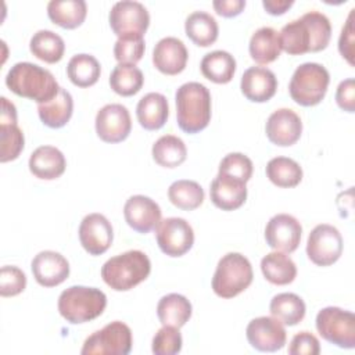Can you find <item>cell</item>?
Instances as JSON below:
<instances>
[{"mask_svg": "<svg viewBox=\"0 0 355 355\" xmlns=\"http://www.w3.org/2000/svg\"><path fill=\"white\" fill-rule=\"evenodd\" d=\"M182 334L178 327L162 326L153 337L151 351L155 355H175L182 349Z\"/></svg>", "mask_w": 355, "mask_h": 355, "instance_id": "cell-42", "label": "cell"}, {"mask_svg": "<svg viewBox=\"0 0 355 355\" xmlns=\"http://www.w3.org/2000/svg\"><path fill=\"white\" fill-rule=\"evenodd\" d=\"M143 83V72L135 64H118L110 75L111 89L123 97H129L140 92Z\"/></svg>", "mask_w": 355, "mask_h": 355, "instance_id": "cell-37", "label": "cell"}, {"mask_svg": "<svg viewBox=\"0 0 355 355\" xmlns=\"http://www.w3.org/2000/svg\"><path fill=\"white\" fill-rule=\"evenodd\" d=\"M0 125H17V108L7 97H1Z\"/></svg>", "mask_w": 355, "mask_h": 355, "instance_id": "cell-48", "label": "cell"}, {"mask_svg": "<svg viewBox=\"0 0 355 355\" xmlns=\"http://www.w3.org/2000/svg\"><path fill=\"white\" fill-rule=\"evenodd\" d=\"M191 304L190 301L178 293H171L164 295L157 304V316L162 326L182 327L191 318Z\"/></svg>", "mask_w": 355, "mask_h": 355, "instance_id": "cell-27", "label": "cell"}, {"mask_svg": "<svg viewBox=\"0 0 355 355\" xmlns=\"http://www.w3.org/2000/svg\"><path fill=\"white\" fill-rule=\"evenodd\" d=\"M150 272V258L140 250H129L105 261L101 277L112 290L128 291L144 282Z\"/></svg>", "mask_w": 355, "mask_h": 355, "instance_id": "cell-4", "label": "cell"}, {"mask_svg": "<svg viewBox=\"0 0 355 355\" xmlns=\"http://www.w3.org/2000/svg\"><path fill=\"white\" fill-rule=\"evenodd\" d=\"M153 158L164 168H176L182 165L187 157V148L183 140L173 135L161 136L153 144Z\"/></svg>", "mask_w": 355, "mask_h": 355, "instance_id": "cell-35", "label": "cell"}, {"mask_svg": "<svg viewBox=\"0 0 355 355\" xmlns=\"http://www.w3.org/2000/svg\"><path fill=\"white\" fill-rule=\"evenodd\" d=\"M329 83V71L322 64L304 62L295 68L288 85V92L297 104L312 107L323 100Z\"/></svg>", "mask_w": 355, "mask_h": 355, "instance_id": "cell-7", "label": "cell"}, {"mask_svg": "<svg viewBox=\"0 0 355 355\" xmlns=\"http://www.w3.org/2000/svg\"><path fill=\"white\" fill-rule=\"evenodd\" d=\"M155 237L159 250L169 257L184 255L194 243L191 225L183 218H166L155 229Z\"/></svg>", "mask_w": 355, "mask_h": 355, "instance_id": "cell-11", "label": "cell"}, {"mask_svg": "<svg viewBox=\"0 0 355 355\" xmlns=\"http://www.w3.org/2000/svg\"><path fill=\"white\" fill-rule=\"evenodd\" d=\"M136 116L139 123L147 130H157L162 128L169 116V104L161 93H147L143 96L136 107Z\"/></svg>", "mask_w": 355, "mask_h": 355, "instance_id": "cell-24", "label": "cell"}, {"mask_svg": "<svg viewBox=\"0 0 355 355\" xmlns=\"http://www.w3.org/2000/svg\"><path fill=\"white\" fill-rule=\"evenodd\" d=\"M245 336L252 348L261 352H275L284 347L287 333L283 323L275 316L252 319L245 329Z\"/></svg>", "mask_w": 355, "mask_h": 355, "instance_id": "cell-13", "label": "cell"}, {"mask_svg": "<svg viewBox=\"0 0 355 355\" xmlns=\"http://www.w3.org/2000/svg\"><path fill=\"white\" fill-rule=\"evenodd\" d=\"M240 89L250 101L265 103L275 96L277 79L275 73L265 67H250L241 76Z\"/></svg>", "mask_w": 355, "mask_h": 355, "instance_id": "cell-21", "label": "cell"}, {"mask_svg": "<svg viewBox=\"0 0 355 355\" xmlns=\"http://www.w3.org/2000/svg\"><path fill=\"white\" fill-rule=\"evenodd\" d=\"M161 215L159 205L147 196H132L123 205L125 220L137 233L155 230L161 222Z\"/></svg>", "mask_w": 355, "mask_h": 355, "instance_id": "cell-17", "label": "cell"}, {"mask_svg": "<svg viewBox=\"0 0 355 355\" xmlns=\"http://www.w3.org/2000/svg\"><path fill=\"white\" fill-rule=\"evenodd\" d=\"M212 6L216 14L230 18V17L239 15L244 10L245 1L244 0H215Z\"/></svg>", "mask_w": 355, "mask_h": 355, "instance_id": "cell-47", "label": "cell"}, {"mask_svg": "<svg viewBox=\"0 0 355 355\" xmlns=\"http://www.w3.org/2000/svg\"><path fill=\"white\" fill-rule=\"evenodd\" d=\"M204 196L202 187L197 182L187 179L173 182L168 189L169 201L183 211L198 208L204 201Z\"/></svg>", "mask_w": 355, "mask_h": 355, "instance_id": "cell-38", "label": "cell"}, {"mask_svg": "<svg viewBox=\"0 0 355 355\" xmlns=\"http://www.w3.org/2000/svg\"><path fill=\"white\" fill-rule=\"evenodd\" d=\"M331 37L329 18L319 11H308L301 18L286 24L279 32L280 46L290 55L324 50Z\"/></svg>", "mask_w": 355, "mask_h": 355, "instance_id": "cell-1", "label": "cell"}, {"mask_svg": "<svg viewBox=\"0 0 355 355\" xmlns=\"http://www.w3.org/2000/svg\"><path fill=\"white\" fill-rule=\"evenodd\" d=\"M111 222L101 214L86 215L79 225V241L90 255L104 254L112 244Z\"/></svg>", "mask_w": 355, "mask_h": 355, "instance_id": "cell-16", "label": "cell"}, {"mask_svg": "<svg viewBox=\"0 0 355 355\" xmlns=\"http://www.w3.org/2000/svg\"><path fill=\"white\" fill-rule=\"evenodd\" d=\"M29 49L36 58L47 64H54L62 58L65 51V43L62 37L55 32L49 29H40L31 37Z\"/></svg>", "mask_w": 355, "mask_h": 355, "instance_id": "cell-33", "label": "cell"}, {"mask_svg": "<svg viewBox=\"0 0 355 355\" xmlns=\"http://www.w3.org/2000/svg\"><path fill=\"white\" fill-rule=\"evenodd\" d=\"M251 58L258 64H270L279 58L282 46L279 32L270 26L257 29L248 43Z\"/></svg>", "mask_w": 355, "mask_h": 355, "instance_id": "cell-26", "label": "cell"}, {"mask_svg": "<svg viewBox=\"0 0 355 355\" xmlns=\"http://www.w3.org/2000/svg\"><path fill=\"white\" fill-rule=\"evenodd\" d=\"M261 270L263 277L276 286H284L291 283L297 276V266L293 259L280 252L273 251L266 254L261 259Z\"/></svg>", "mask_w": 355, "mask_h": 355, "instance_id": "cell-30", "label": "cell"}, {"mask_svg": "<svg viewBox=\"0 0 355 355\" xmlns=\"http://www.w3.org/2000/svg\"><path fill=\"white\" fill-rule=\"evenodd\" d=\"M146 50L143 35H125L114 44V57L119 64H136Z\"/></svg>", "mask_w": 355, "mask_h": 355, "instance_id": "cell-39", "label": "cell"}, {"mask_svg": "<svg viewBox=\"0 0 355 355\" xmlns=\"http://www.w3.org/2000/svg\"><path fill=\"white\" fill-rule=\"evenodd\" d=\"M176 119L186 133H198L211 121V93L198 82L183 83L175 93Z\"/></svg>", "mask_w": 355, "mask_h": 355, "instance_id": "cell-3", "label": "cell"}, {"mask_svg": "<svg viewBox=\"0 0 355 355\" xmlns=\"http://www.w3.org/2000/svg\"><path fill=\"white\" fill-rule=\"evenodd\" d=\"M100 73V62L92 54H75L67 65V75L78 87L93 86L98 80Z\"/></svg>", "mask_w": 355, "mask_h": 355, "instance_id": "cell-34", "label": "cell"}, {"mask_svg": "<svg viewBox=\"0 0 355 355\" xmlns=\"http://www.w3.org/2000/svg\"><path fill=\"white\" fill-rule=\"evenodd\" d=\"M252 266L240 252L223 255L212 277V290L220 298H233L243 293L252 282Z\"/></svg>", "mask_w": 355, "mask_h": 355, "instance_id": "cell-6", "label": "cell"}, {"mask_svg": "<svg viewBox=\"0 0 355 355\" xmlns=\"http://www.w3.org/2000/svg\"><path fill=\"white\" fill-rule=\"evenodd\" d=\"M200 69L208 80L223 85L233 79L236 72V60L225 50H215L202 57Z\"/></svg>", "mask_w": 355, "mask_h": 355, "instance_id": "cell-29", "label": "cell"}, {"mask_svg": "<svg viewBox=\"0 0 355 355\" xmlns=\"http://www.w3.org/2000/svg\"><path fill=\"white\" fill-rule=\"evenodd\" d=\"M107 306V295L96 287L71 286L58 297L60 315L72 324L98 318Z\"/></svg>", "mask_w": 355, "mask_h": 355, "instance_id": "cell-5", "label": "cell"}, {"mask_svg": "<svg viewBox=\"0 0 355 355\" xmlns=\"http://www.w3.org/2000/svg\"><path fill=\"white\" fill-rule=\"evenodd\" d=\"M108 21L112 32L118 37L125 35H144L150 25V14L141 3L122 0L111 7Z\"/></svg>", "mask_w": 355, "mask_h": 355, "instance_id": "cell-12", "label": "cell"}, {"mask_svg": "<svg viewBox=\"0 0 355 355\" xmlns=\"http://www.w3.org/2000/svg\"><path fill=\"white\" fill-rule=\"evenodd\" d=\"M25 139L18 125H0V161L8 162L18 158L24 150Z\"/></svg>", "mask_w": 355, "mask_h": 355, "instance_id": "cell-40", "label": "cell"}, {"mask_svg": "<svg viewBox=\"0 0 355 355\" xmlns=\"http://www.w3.org/2000/svg\"><path fill=\"white\" fill-rule=\"evenodd\" d=\"M320 352V344L316 336L311 331L297 333L288 345V354L291 355H318Z\"/></svg>", "mask_w": 355, "mask_h": 355, "instance_id": "cell-44", "label": "cell"}, {"mask_svg": "<svg viewBox=\"0 0 355 355\" xmlns=\"http://www.w3.org/2000/svg\"><path fill=\"white\" fill-rule=\"evenodd\" d=\"M96 133L105 143L125 140L132 129V119L128 108L122 104H105L96 115Z\"/></svg>", "mask_w": 355, "mask_h": 355, "instance_id": "cell-14", "label": "cell"}, {"mask_svg": "<svg viewBox=\"0 0 355 355\" xmlns=\"http://www.w3.org/2000/svg\"><path fill=\"white\" fill-rule=\"evenodd\" d=\"M343 254V237L337 227L320 223L315 226L306 241V255L318 266H330Z\"/></svg>", "mask_w": 355, "mask_h": 355, "instance_id": "cell-10", "label": "cell"}, {"mask_svg": "<svg viewBox=\"0 0 355 355\" xmlns=\"http://www.w3.org/2000/svg\"><path fill=\"white\" fill-rule=\"evenodd\" d=\"M354 8L351 10L345 25L341 29L340 39H338V50L341 55L351 64L354 65V24H352V17H354Z\"/></svg>", "mask_w": 355, "mask_h": 355, "instance_id": "cell-45", "label": "cell"}, {"mask_svg": "<svg viewBox=\"0 0 355 355\" xmlns=\"http://www.w3.org/2000/svg\"><path fill=\"white\" fill-rule=\"evenodd\" d=\"M6 85L17 96L33 100L37 104L53 100L60 92V86L49 69L28 61L17 62L10 68Z\"/></svg>", "mask_w": 355, "mask_h": 355, "instance_id": "cell-2", "label": "cell"}, {"mask_svg": "<svg viewBox=\"0 0 355 355\" xmlns=\"http://www.w3.org/2000/svg\"><path fill=\"white\" fill-rule=\"evenodd\" d=\"M132 330L121 322L114 320L89 336L80 354L83 355H128L132 349Z\"/></svg>", "mask_w": 355, "mask_h": 355, "instance_id": "cell-9", "label": "cell"}, {"mask_svg": "<svg viewBox=\"0 0 355 355\" xmlns=\"http://www.w3.org/2000/svg\"><path fill=\"white\" fill-rule=\"evenodd\" d=\"M268 139L280 147L293 146L302 133V122L297 112L290 108H279L273 111L265 125Z\"/></svg>", "mask_w": 355, "mask_h": 355, "instance_id": "cell-18", "label": "cell"}, {"mask_svg": "<svg viewBox=\"0 0 355 355\" xmlns=\"http://www.w3.org/2000/svg\"><path fill=\"white\" fill-rule=\"evenodd\" d=\"M35 280L43 287H54L69 276V263L60 252L46 250L35 255L31 263Z\"/></svg>", "mask_w": 355, "mask_h": 355, "instance_id": "cell-19", "label": "cell"}, {"mask_svg": "<svg viewBox=\"0 0 355 355\" xmlns=\"http://www.w3.org/2000/svg\"><path fill=\"white\" fill-rule=\"evenodd\" d=\"M336 101L337 105L347 111L354 112L355 111V80L354 78H348L337 86L336 90Z\"/></svg>", "mask_w": 355, "mask_h": 355, "instance_id": "cell-46", "label": "cell"}, {"mask_svg": "<svg viewBox=\"0 0 355 355\" xmlns=\"http://www.w3.org/2000/svg\"><path fill=\"white\" fill-rule=\"evenodd\" d=\"M29 171L39 179L53 180L60 178L67 166L64 154L53 146H40L29 157Z\"/></svg>", "mask_w": 355, "mask_h": 355, "instance_id": "cell-23", "label": "cell"}, {"mask_svg": "<svg viewBox=\"0 0 355 355\" xmlns=\"http://www.w3.org/2000/svg\"><path fill=\"white\" fill-rule=\"evenodd\" d=\"M269 311L272 316L279 319L283 324L295 326L304 319L306 306L300 295L294 293H280L272 298Z\"/></svg>", "mask_w": 355, "mask_h": 355, "instance_id": "cell-32", "label": "cell"}, {"mask_svg": "<svg viewBox=\"0 0 355 355\" xmlns=\"http://www.w3.org/2000/svg\"><path fill=\"white\" fill-rule=\"evenodd\" d=\"M184 31L187 37L201 47L214 44L218 39L219 28L216 19L205 11L191 12L184 22Z\"/></svg>", "mask_w": 355, "mask_h": 355, "instance_id": "cell-31", "label": "cell"}, {"mask_svg": "<svg viewBox=\"0 0 355 355\" xmlns=\"http://www.w3.org/2000/svg\"><path fill=\"white\" fill-rule=\"evenodd\" d=\"M73 112V100L71 93L60 87V92L57 96L43 104H37V114L43 125L58 129L67 125V122L71 119Z\"/></svg>", "mask_w": 355, "mask_h": 355, "instance_id": "cell-25", "label": "cell"}, {"mask_svg": "<svg viewBox=\"0 0 355 355\" xmlns=\"http://www.w3.org/2000/svg\"><path fill=\"white\" fill-rule=\"evenodd\" d=\"M302 226L288 214H277L269 219L265 227L266 244L275 251L293 252L301 241Z\"/></svg>", "mask_w": 355, "mask_h": 355, "instance_id": "cell-15", "label": "cell"}, {"mask_svg": "<svg viewBox=\"0 0 355 355\" xmlns=\"http://www.w3.org/2000/svg\"><path fill=\"white\" fill-rule=\"evenodd\" d=\"M26 287L25 273L17 268L6 265L0 270V295L1 297H14L21 294Z\"/></svg>", "mask_w": 355, "mask_h": 355, "instance_id": "cell-43", "label": "cell"}, {"mask_svg": "<svg viewBox=\"0 0 355 355\" xmlns=\"http://www.w3.org/2000/svg\"><path fill=\"white\" fill-rule=\"evenodd\" d=\"M187 58L189 51L184 43L173 36L162 37L153 50V64L165 75L180 73L186 68Z\"/></svg>", "mask_w": 355, "mask_h": 355, "instance_id": "cell-20", "label": "cell"}, {"mask_svg": "<svg viewBox=\"0 0 355 355\" xmlns=\"http://www.w3.org/2000/svg\"><path fill=\"white\" fill-rule=\"evenodd\" d=\"M252 161L247 155L241 153H230L222 158L218 173L247 183L252 176Z\"/></svg>", "mask_w": 355, "mask_h": 355, "instance_id": "cell-41", "label": "cell"}, {"mask_svg": "<svg viewBox=\"0 0 355 355\" xmlns=\"http://www.w3.org/2000/svg\"><path fill=\"white\" fill-rule=\"evenodd\" d=\"M211 201L222 211H233L240 208L247 198L245 183L234 178L218 173L209 187Z\"/></svg>", "mask_w": 355, "mask_h": 355, "instance_id": "cell-22", "label": "cell"}, {"mask_svg": "<svg viewBox=\"0 0 355 355\" xmlns=\"http://www.w3.org/2000/svg\"><path fill=\"white\" fill-rule=\"evenodd\" d=\"M294 4L293 0H263L262 6L270 15H282L284 14L291 6Z\"/></svg>", "mask_w": 355, "mask_h": 355, "instance_id": "cell-49", "label": "cell"}, {"mask_svg": "<svg viewBox=\"0 0 355 355\" xmlns=\"http://www.w3.org/2000/svg\"><path fill=\"white\" fill-rule=\"evenodd\" d=\"M316 330L330 344L352 349L355 347V316L338 306H326L316 315Z\"/></svg>", "mask_w": 355, "mask_h": 355, "instance_id": "cell-8", "label": "cell"}, {"mask_svg": "<svg viewBox=\"0 0 355 355\" xmlns=\"http://www.w3.org/2000/svg\"><path fill=\"white\" fill-rule=\"evenodd\" d=\"M87 6L85 0H51L47 4V15L53 24L64 29H75L85 21Z\"/></svg>", "mask_w": 355, "mask_h": 355, "instance_id": "cell-28", "label": "cell"}, {"mask_svg": "<svg viewBox=\"0 0 355 355\" xmlns=\"http://www.w3.org/2000/svg\"><path fill=\"white\" fill-rule=\"evenodd\" d=\"M268 179L277 187H295L302 180V168L288 157H275L266 165Z\"/></svg>", "mask_w": 355, "mask_h": 355, "instance_id": "cell-36", "label": "cell"}]
</instances>
